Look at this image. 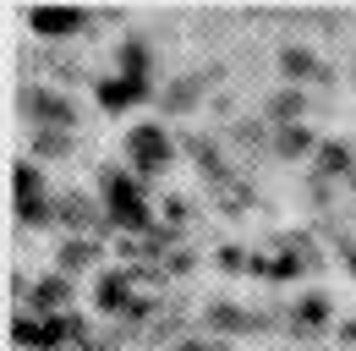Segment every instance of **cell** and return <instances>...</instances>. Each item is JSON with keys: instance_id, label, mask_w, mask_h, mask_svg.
<instances>
[{"instance_id": "cell-2", "label": "cell", "mask_w": 356, "mask_h": 351, "mask_svg": "<svg viewBox=\"0 0 356 351\" xmlns=\"http://www.w3.org/2000/svg\"><path fill=\"white\" fill-rule=\"evenodd\" d=\"M104 214L115 231H148V209H143V192L132 176L104 171Z\"/></svg>"}, {"instance_id": "cell-7", "label": "cell", "mask_w": 356, "mask_h": 351, "mask_svg": "<svg viewBox=\"0 0 356 351\" xmlns=\"http://www.w3.org/2000/svg\"><path fill=\"white\" fill-rule=\"evenodd\" d=\"M93 93H99L104 110H132V104H143V99L154 93V83H137V77H121V72H115V77H104Z\"/></svg>"}, {"instance_id": "cell-11", "label": "cell", "mask_w": 356, "mask_h": 351, "mask_svg": "<svg viewBox=\"0 0 356 351\" xmlns=\"http://www.w3.org/2000/svg\"><path fill=\"white\" fill-rule=\"evenodd\" d=\"M121 77H137V83H154V61H148V44L137 39H127L121 44Z\"/></svg>"}, {"instance_id": "cell-24", "label": "cell", "mask_w": 356, "mask_h": 351, "mask_svg": "<svg viewBox=\"0 0 356 351\" xmlns=\"http://www.w3.org/2000/svg\"><path fill=\"white\" fill-rule=\"evenodd\" d=\"M351 274H356V253H351Z\"/></svg>"}, {"instance_id": "cell-16", "label": "cell", "mask_w": 356, "mask_h": 351, "mask_svg": "<svg viewBox=\"0 0 356 351\" xmlns=\"http://www.w3.org/2000/svg\"><path fill=\"white\" fill-rule=\"evenodd\" d=\"M209 329H220V335H241V329H252V318H247L241 307H230V302H214V307H209Z\"/></svg>"}, {"instance_id": "cell-5", "label": "cell", "mask_w": 356, "mask_h": 351, "mask_svg": "<svg viewBox=\"0 0 356 351\" xmlns=\"http://www.w3.org/2000/svg\"><path fill=\"white\" fill-rule=\"evenodd\" d=\"M55 219L66 225V231H104L110 214L93 203L88 192H66V198H55Z\"/></svg>"}, {"instance_id": "cell-20", "label": "cell", "mask_w": 356, "mask_h": 351, "mask_svg": "<svg viewBox=\"0 0 356 351\" xmlns=\"http://www.w3.org/2000/svg\"><path fill=\"white\" fill-rule=\"evenodd\" d=\"M17 214H22V225H49V219H55V203H44V198H39V203H17Z\"/></svg>"}, {"instance_id": "cell-18", "label": "cell", "mask_w": 356, "mask_h": 351, "mask_svg": "<svg viewBox=\"0 0 356 351\" xmlns=\"http://www.w3.org/2000/svg\"><path fill=\"white\" fill-rule=\"evenodd\" d=\"M33 154H44V159H60V154H72V132H60V127L33 132Z\"/></svg>"}, {"instance_id": "cell-21", "label": "cell", "mask_w": 356, "mask_h": 351, "mask_svg": "<svg viewBox=\"0 0 356 351\" xmlns=\"http://www.w3.org/2000/svg\"><path fill=\"white\" fill-rule=\"evenodd\" d=\"M220 269H225V274H241V269H252V263H247L241 247H225V253H220Z\"/></svg>"}, {"instance_id": "cell-12", "label": "cell", "mask_w": 356, "mask_h": 351, "mask_svg": "<svg viewBox=\"0 0 356 351\" xmlns=\"http://www.w3.org/2000/svg\"><path fill=\"white\" fill-rule=\"evenodd\" d=\"M28 297H33L28 307H39V313H60V307L72 302V280H66V274H55V280H44V286H33Z\"/></svg>"}, {"instance_id": "cell-15", "label": "cell", "mask_w": 356, "mask_h": 351, "mask_svg": "<svg viewBox=\"0 0 356 351\" xmlns=\"http://www.w3.org/2000/svg\"><path fill=\"white\" fill-rule=\"evenodd\" d=\"M132 291H127V280H121V274H104V280H99V307H104V313H132Z\"/></svg>"}, {"instance_id": "cell-9", "label": "cell", "mask_w": 356, "mask_h": 351, "mask_svg": "<svg viewBox=\"0 0 356 351\" xmlns=\"http://www.w3.org/2000/svg\"><path fill=\"white\" fill-rule=\"evenodd\" d=\"M302 110H307V99L296 88H280L268 99V127H302Z\"/></svg>"}, {"instance_id": "cell-8", "label": "cell", "mask_w": 356, "mask_h": 351, "mask_svg": "<svg viewBox=\"0 0 356 351\" xmlns=\"http://www.w3.org/2000/svg\"><path fill=\"white\" fill-rule=\"evenodd\" d=\"M197 99H203V77H197V72H186V77H176L170 88H159V110H165V116L197 110Z\"/></svg>"}, {"instance_id": "cell-22", "label": "cell", "mask_w": 356, "mask_h": 351, "mask_svg": "<svg viewBox=\"0 0 356 351\" xmlns=\"http://www.w3.org/2000/svg\"><path fill=\"white\" fill-rule=\"evenodd\" d=\"M165 269H170V274H186V269H192V253H181V247H176V253H170V263H165Z\"/></svg>"}, {"instance_id": "cell-6", "label": "cell", "mask_w": 356, "mask_h": 351, "mask_svg": "<svg viewBox=\"0 0 356 351\" xmlns=\"http://www.w3.org/2000/svg\"><path fill=\"white\" fill-rule=\"evenodd\" d=\"M280 72H285V83H329V77H334V72H329L312 49H302V44L280 49Z\"/></svg>"}, {"instance_id": "cell-3", "label": "cell", "mask_w": 356, "mask_h": 351, "mask_svg": "<svg viewBox=\"0 0 356 351\" xmlns=\"http://www.w3.org/2000/svg\"><path fill=\"white\" fill-rule=\"evenodd\" d=\"M170 137H165V127H132V137H127V159H132L137 176H154L170 165Z\"/></svg>"}, {"instance_id": "cell-10", "label": "cell", "mask_w": 356, "mask_h": 351, "mask_svg": "<svg viewBox=\"0 0 356 351\" xmlns=\"http://www.w3.org/2000/svg\"><path fill=\"white\" fill-rule=\"evenodd\" d=\"M93 263H99V242H93V236H72V242L60 247V274H83Z\"/></svg>"}, {"instance_id": "cell-1", "label": "cell", "mask_w": 356, "mask_h": 351, "mask_svg": "<svg viewBox=\"0 0 356 351\" xmlns=\"http://www.w3.org/2000/svg\"><path fill=\"white\" fill-rule=\"evenodd\" d=\"M17 104H22V116L33 121V132H44V127H60V132H72V127H77V104H72L66 93L44 88V83H22Z\"/></svg>"}, {"instance_id": "cell-19", "label": "cell", "mask_w": 356, "mask_h": 351, "mask_svg": "<svg viewBox=\"0 0 356 351\" xmlns=\"http://www.w3.org/2000/svg\"><path fill=\"white\" fill-rule=\"evenodd\" d=\"M11 187H17V203H39V165H17Z\"/></svg>"}, {"instance_id": "cell-14", "label": "cell", "mask_w": 356, "mask_h": 351, "mask_svg": "<svg viewBox=\"0 0 356 351\" xmlns=\"http://www.w3.org/2000/svg\"><path fill=\"white\" fill-rule=\"evenodd\" d=\"M274 154H280V159H302V154H312V132L307 127H274Z\"/></svg>"}, {"instance_id": "cell-17", "label": "cell", "mask_w": 356, "mask_h": 351, "mask_svg": "<svg viewBox=\"0 0 356 351\" xmlns=\"http://www.w3.org/2000/svg\"><path fill=\"white\" fill-rule=\"evenodd\" d=\"M356 165H351V148L346 143H323L318 148V176H351Z\"/></svg>"}, {"instance_id": "cell-23", "label": "cell", "mask_w": 356, "mask_h": 351, "mask_svg": "<svg viewBox=\"0 0 356 351\" xmlns=\"http://www.w3.org/2000/svg\"><path fill=\"white\" fill-rule=\"evenodd\" d=\"M176 351H225V346H214V341H181Z\"/></svg>"}, {"instance_id": "cell-13", "label": "cell", "mask_w": 356, "mask_h": 351, "mask_svg": "<svg viewBox=\"0 0 356 351\" xmlns=\"http://www.w3.org/2000/svg\"><path fill=\"white\" fill-rule=\"evenodd\" d=\"M318 324H329V302L323 297H302V302L291 307V329L296 335H312Z\"/></svg>"}, {"instance_id": "cell-4", "label": "cell", "mask_w": 356, "mask_h": 351, "mask_svg": "<svg viewBox=\"0 0 356 351\" xmlns=\"http://www.w3.org/2000/svg\"><path fill=\"white\" fill-rule=\"evenodd\" d=\"M83 22H88V11H72V6H33L28 11V28L39 39H72Z\"/></svg>"}]
</instances>
